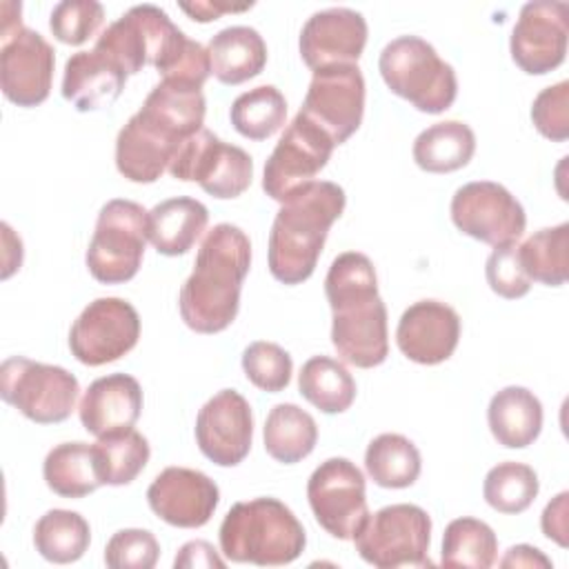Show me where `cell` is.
Returning a JSON list of instances; mask_svg holds the SVG:
<instances>
[{"label":"cell","mask_w":569,"mask_h":569,"mask_svg":"<svg viewBox=\"0 0 569 569\" xmlns=\"http://www.w3.org/2000/svg\"><path fill=\"white\" fill-rule=\"evenodd\" d=\"M204 111L202 87L160 80L142 107L118 131V171L131 182H156L169 169L180 144L204 129Z\"/></svg>","instance_id":"6da1fadb"},{"label":"cell","mask_w":569,"mask_h":569,"mask_svg":"<svg viewBox=\"0 0 569 569\" xmlns=\"http://www.w3.org/2000/svg\"><path fill=\"white\" fill-rule=\"evenodd\" d=\"M96 51L116 62L127 76L151 64L162 80L202 87L211 73L209 51L187 38L156 4H136L111 22L96 40Z\"/></svg>","instance_id":"7a4b0ae2"},{"label":"cell","mask_w":569,"mask_h":569,"mask_svg":"<svg viewBox=\"0 0 569 569\" xmlns=\"http://www.w3.org/2000/svg\"><path fill=\"white\" fill-rule=\"evenodd\" d=\"M325 293L338 356L360 369L382 365L389 353L387 307L378 296L373 262L360 251L340 253L325 278Z\"/></svg>","instance_id":"3957f363"},{"label":"cell","mask_w":569,"mask_h":569,"mask_svg":"<svg viewBox=\"0 0 569 569\" xmlns=\"http://www.w3.org/2000/svg\"><path fill=\"white\" fill-rule=\"evenodd\" d=\"M249 267L251 242L240 227L220 222L207 231L178 298L184 325L196 333L224 331L238 316Z\"/></svg>","instance_id":"277c9868"},{"label":"cell","mask_w":569,"mask_h":569,"mask_svg":"<svg viewBox=\"0 0 569 569\" xmlns=\"http://www.w3.org/2000/svg\"><path fill=\"white\" fill-rule=\"evenodd\" d=\"M345 204V189L329 180H316L282 202L269 231V271L278 282L300 284L313 273Z\"/></svg>","instance_id":"5b68a950"},{"label":"cell","mask_w":569,"mask_h":569,"mask_svg":"<svg viewBox=\"0 0 569 569\" xmlns=\"http://www.w3.org/2000/svg\"><path fill=\"white\" fill-rule=\"evenodd\" d=\"M218 533L224 558L260 567L289 565L307 545L300 520L278 498L236 502L227 511Z\"/></svg>","instance_id":"8992f818"},{"label":"cell","mask_w":569,"mask_h":569,"mask_svg":"<svg viewBox=\"0 0 569 569\" xmlns=\"http://www.w3.org/2000/svg\"><path fill=\"white\" fill-rule=\"evenodd\" d=\"M378 69L389 91L422 113H442L458 96L453 67L418 36H400L385 44Z\"/></svg>","instance_id":"52a82bcc"},{"label":"cell","mask_w":569,"mask_h":569,"mask_svg":"<svg viewBox=\"0 0 569 569\" xmlns=\"http://www.w3.org/2000/svg\"><path fill=\"white\" fill-rule=\"evenodd\" d=\"M149 211L133 200H109L96 220V229L87 249L89 273L104 284L131 280L144 256L149 240Z\"/></svg>","instance_id":"ba28073f"},{"label":"cell","mask_w":569,"mask_h":569,"mask_svg":"<svg viewBox=\"0 0 569 569\" xmlns=\"http://www.w3.org/2000/svg\"><path fill=\"white\" fill-rule=\"evenodd\" d=\"M351 540L373 567H431V518L418 505L400 502L369 513Z\"/></svg>","instance_id":"9c48e42d"},{"label":"cell","mask_w":569,"mask_h":569,"mask_svg":"<svg viewBox=\"0 0 569 569\" xmlns=\"http://www.w3.org/2000/svg\"><path fill=\"white\" fill-rule=\"evenodd\" d=\"M0 396L31 422L56 425L76 409L80 385L58 365L11 356L0 367Z\"/></svg>","instance_id":"30bf717a"},{"label":"cell","mask_w":569,"mask_h":569,"mask_svg":"<svg viewBox=\"0 0 569 569\" xmlns=\"http://www.w3.org/2000/svg\"><path fill=\"white\" fill-rule=\"evenodd\" d=\"M169 173L182 182H198L209 196L229 200L242 196L253 178L251 156L213 131L200 129L176 151Z\"/></svg>","instance_id":"8fae6325"},{"label":"cell","mask_w":569,"mask_h":569,"mask_svg":"<svg viewBox=\"0 0 569 569\" xmlns=\"http://www.w3.org/2000/svg\"><path fill=\"white\" fill-rule=\"evenodd\" d=\"M333 149V140L318 124L298 113L264 162V193L278 202L291 200L316 182L313 178L327 167Z\"/></svg>","instance_id":"7c38bea8"},{"label":"cell","mask_w":569,"mask_h":569,"mask_svg":"<svg viewBox=\"0 0 569 569\" xmlns=\"http://www.w3.org/2000/svg\"><path fill=\"white\" fill-rule=\"evenodd\" d=\"M307 498L318 525L338 540H351L369 516L365 476L347 458L320 462L309 476Z\"/></svg>","instance_id":"4fadbf2b"},{"label":"cell","mask_w":569,"mask_h":569,"mask_svg":"<svg viewBox=\"0 0 569 569\" xmlns=\"http://www.w3.org/2000/svg\"><path fill=\"white\" fill-rule=\"evenodd\" d=\"M140 338V316L122 298H96L73 320L69 349L89 367H100L127 356Z\"/></svg>","instance_id":"5bb4252c"},{"label":"cell","mask_w":569,"mask_h":569,"mask_svg":"<svg viewBox=\"0 0 569 569\" xmlns=\"http://www.w3.org/2000/svg\"><path fill=\"white\" fill-rule=\"evenodd\" d=\"M298 113L318 124L336 147L347 142L365 113V78L358 64L316 69Z\"/></svg>","instance_id":"9a60e30c"},{"label":"cell","mask_w":569,"mask_h":569,"mask_svg":"<svg viewBox=\"0 0 569 569\" xmlns=\"http://www.w3.org/2000/svg\"><path fill=\"white\" fill-rule=\"evenodd\" d=\"M451 220L465 236L491 247L518 242L527 227L522 204L502 184L491 180L467 182L456 189Z\"/></svg>","instance_id":"2e32d148"},{"label":"cell","mask_w":569,"mask_h":569,"mask_svg":"<svg viewBox=\"0 0 569 569\" xmlns=\"http://www.w3.org/2000/svg\"><path fill=\"white\" fill-rule=\"evenodd\" d=\"M567 2L533 0L522 4L509 40L513 62L529 76L558 69L567 56Z\"/></svg>","instance_id":"e0dca14e"},{"label":"cell","mask_w":569,"mask_h":569,"mask_svg":"<svg viewBox=\"0 0 569 569\" xmlns=\"http://www.w3.org/2000/svg\"><path fill=\"white\" fill-rule=\"evenodd\" d=\"M0 87L9 102L18 107H38L49 98L56 51L33 29L20 27L0 38Z\"/></svg>","instance_id":"ac0fdd59"},{"label":"cell","mask_w":569,"mask_h":569,"mask_svg":"<svg viewBox=\"0 0 569 569\" xmlns=\"http://www.w3.org/2000/svg\"><path fill=\"white\" fill-rule=\"evenodd\" d=\"M253 438V416L244 396L222 389L209 398L196 418V442L204 458L218 467L240 465Z\"/></svg>","instance_id":"d6986e66"},{"label":"cell","mask_w":569,"mask_h":569,"mask_svg":"<svg viewBox=\"0 0 569 569\" xmlns=\"http://www.w3.org/2000/svg\"><path fill=\"white\" fill-rule=\"evenodd\" d=\"M147 502L167 525L196 529L211 520L220 502V489L198 469L167 467L149 485Z\"/></svg>","instance_id":"ffe728a7"},{"label":"cell","mask_w":569,"mask_h":569,"mask_svg":"<svg viewBox=\"0 0 569 569\" xmlns=\"http://www.w3.org/2000/svg\"><path fill=\"white\" fill-rule=\"evenodd\" d=\"M367 44V20L360 11L331 7L316 11L300 31V56L316 71L333 64H358Z\"/></svg>","instance_id":"44dd1931"},{"label":"cell","mask_w":569,"mask_h":569,"mask_svg":"<svg viewBox=\"0 0 569 569\" xmlns=\"http://www.w3.org/2000/svg\"><path fill=\"white\" fill-rule=\"evenodd\" d=\"M460 340V316L440 300H418L398 320V349L418 365L449 360Z\"/></svg>","instance_id":"7402d4cb"},{"label":"cell","mask_w":569,"mask_h":569,"mask_svg":"<svg viewBox=\"0 0 569 569\" xmlns=\"http://www.w3.org/2000/svg\"><path fill=\"white\" fill-rule=\"evenodd\" d=\"M140 411L142 389L129 373H109L93 380L78 407L82 427L96 438L133 429Z\"/></svg>","instance_id":"603a6c76"},{"label":"cell","mask_w":569,"mask_h":569,"mask_svg":"<svg viewBox=\"0 0 569 569\" xmlns=\"http://www.w3.org/2000/svg\"><path fill=\"white\" fill-rule=\"evenodd\" d=\"M127 82V73L100 51H78L64 64L62 96L78 111L111 107Z\"/></svg>","instance_id":"cb8c5ba5"},{"label":"cell","mask_w":569,"mask_h":569,"mask_svg":"<svg viewBox=\"0 0 569 569\" xmlns=\"http://www.w3.org/2000/svg\"><path fill=\"white\" fill-rule=\"evenodd\" d=\"M211 73L222 84H240L256 78L267 64V44L253 27L220 29L209 40Z\"/></svg>","instance_id":"d4e9b609"},{"label":"cell","mask_w":569,"mask_h":569,"mask_svg":"<svg viewBox=\"0 0 569 569\" xmlns=\"http://www.w3.org/2000/svg\"><path fill=\"white\" fill-rule=\"evenodd\" d=\"M209 211L196 198H169L149 211V242L162 256L187 253L207 229Z\"/></svg>","instance_id":"484cf974"},{"label":"cell","mask_w":569,"mask_h":569,"mask_svg":"<svg viewBox=\"0 0 569 569\" xmlns=\"http://www.w3.org/2000/svg\"><path fill=\"white\" fill-rule=\"evenodd\" d=\"M491 436L507 449L529 447L542 429V405L525 387L500 389L487 409Z\"/></svg>","instance_id":"4316f807"},{"label":"cell","mask_w":569,"mask_h":569,"mask_svg":"<svg viewBox=\"0 0 569 569\" xmlns=\"http://www.w3.org/2000/svg\"><path fill=\"white\" fill-rule=\"evenodd\" d=\"M476 151V136L460 120H445L427 127L413 140V160L422 171L449 173L469 164Z\"/></svg>","instance_id":"83f0119b"},{"label":"cell","mask_w":569,"mask_h":569,"mask_svg":"<svg viewBox=\"0 0 569 569\" xmlns=\"http://www.w3.org/2000/svg\"><path fill=\"white\" fill-rule=\"evenodd\" d=\"M267 453L282 462L293 465L307 458L318 440V427L311 413L300 409L293 402L276 405L262 427Z\"/></svg>","instance_id":"f1b7e54d"},{"label":"cell","mask_w":569,"mask_h":569,"mask_svg":"<svg viewBox=\"0 0 569 569\" xmlns=\"http://www.w3.org/2000/svg\"><path fill=\"white\" fill-rule=\"evenodd\" d=\"M47 487L62 498H84L102 487L93 445L87 442H62L56 445L42 465Z\"/></svg>","instance_id":"f546056e"},{"label":"cell","mask_w":569,"mask_h":569,"mask_svg":"<svg viewBox=\"0 0 569 569\" xmlns=\"http://www.w3.org/2000/svg\"><path fill=\"white\" fill-rule=\"evenodd\" d=\"M300 396L322 413H342L356 400V380L329 356L309 358L298 373Z\"/></svg>","instance_id":"4dcf8cb0"},{"label":"cell","mask_w":569,"mask_h":569,"mask_svg":"<svg viewBox=\"0 0 569 569\" xmlns=\"http://www.w3.org/2000/svg\"><path fill=\"white\" fill-rule=\"evenodd\" d=\"M365 469L369 478L385 489L411 487L422 469L418 447L400 433L376 436L365 451Z\"/></svg>","instance_id":"1f68e13d"},{"label":"cell","mask_w":569,"mask_h":569,"mask_svg":"<svg viewBox=\"0 0 569 569\" xmlns=\"http://www.w3.org/2000/svg\"><path fill=\"white\" fill-rule=\"evenodd\" d=\"M91 542L89 522L69 509H51L33 527L36 551L56 565H69L84 556Z\"/></svg>","instance_id":"d6a6232c"},{"label":"cell","mask_w":569,"mask_h":569,"mask_svg":"<svg viewBox=\"0 0 569 569\" xmlns=\"http://www.w3.org/2000/svg\"><path fill=\"white\" fill-rule=\"evenodd\" d=\"M93 456L100 482L122 487L133 482L138 473L147 467L151 449L142 433H138L136 429H124L98 438V442L93 445Z\"/></svg>","instance_id":"836d02e7"},{"label":"cell","mask_w":569,"mask_h":569,"mask_svg":"<svg viewBox=\"0 0 569 569\" xmlns=\"http://www.w3.org/2000/svg\"><path fill=\"white\" fill-rule=\"evenodd\" d=\"M569 224L560 222L529 236L518 244L525 273L547 287H560L569 276Z\"/></svg>","instance_id":"e575fe53"},{"label":"cell","mask_w":569,"mask_h":569,"mask_svg":"<svg viewBox=\"0 0 569 569\" xmlns=\"http://www.w3.org/2000/svg\"><path fill=\"white\" fill-rule=\"evenodd\" d=\"M498 556L493 529L478 518H456L442 533L440 562L445 567L489 569Z\"/></svg>","instance_id":"d590c367"},{"label":"cell","mask_w":569,"mask_h":569,"mask_svg":"<svg viewBox=\"0 0 569 569\" xmlns=\"http://www.w3.org/2000/svg\"><path fill=\"white\" fill-rule=\"evenodd\" d=\"M229 118L240 136L267 140L284 124L287 100L273 84H260L233 100Z\"/></svg>","instance_id":"8d00e7d4"},{"label":"cell","mask_w":569,"mask_h":569,"mask_svg":"<svg viewBox=\"0 0 569 569\" xmlns=\"http://www.w3.org/2000/svg\"><path fill=\"white\" fill-rule=\"evenodd\" d=\"M540 491L536 471L522 462H498L491 467L482 482L487 505L500 513H522L531 507Z\"/></svg>","instance_id":"74e56055"},{"label":"cell","mask_w":569,"mask_h":569,"mask_svg":"<svg viewBox=\"0 0 569 569\" xmlns=\"http://www.w3.org/2000/svg\"><path fill=\"white\" fill-rule=\"evenodd\" d=\"M242 371L247 380L269 393L287 389L293 371L291 356L276 342L256 340L242 351Z\"/></svg>","instance_id":"f35d334b"},{"label":"cell","mask_w":569,"mask_h":569,"mask_svg":"<svg viewBox=\"0 0 569 569\" xmlns=\"http://www.w3.org/2000/svg\"><path fill=\"white\" fill-rule=\"evenodd\" d=\"M104 9L96 0H64L58 2L49 16L51 33L71 47L87 42L100 29Z\"/></svg>","instance_id":"ab89813d"},{"label":"cell","mask_w":569,"mask_h":569,"mask_svg":"<svg viewBox=\"0 0 569 569\" xmlns=\"http://www.w3.org/2000/svg\"><path fill=\"white\" fill-rule=\"evenodd\" d=\"M160 558V545L147 529H120L104 547V562L111 569H151Z\"/></svg>","instance_id":"60d3db41"},{"label":"cell","mask_w":569,"mask_h":569,"mask_svg":"<svg viewBox=\"0 0 569 569\" xmlns=\"http://www.w3.org/2000/svg\"><path fill=\"white\" fill-rule=\"evenodd\" d=\"M485 276L491 291L507 300L522 298L531 289V278L525 273L520 262L518 242H505L493 247L485 264Z\"/></svg>","instance_id":"b9f144b4"},{"label":"cell","mask_w":569,"mask_h":569,"mask_svg":"<svg viewBox=\"0 0 569 569\" xmlns=\"http://www.w3.org/2000/svg\"><path fill=\"white\" fill-rule=\"evenodd\" d=\"M531 120L540 136L562 142L569 138V82L542 89L531 104Z\"/></svg>","instance_id":"7bdbcfd3"},{"label":"cell","mask_w":569,"mask_h":569,"mask_svg":"<svg viewBox=\"0 0 569 569\" xmlns=\"http://www.w3.org/2000/svg\"><path fill=\"white\" fill-rule=\"evenodd\" d=\"M542 533L560 547L569 545V493L560 491L553 500L547 502L540 518Z\"/></svg>","instance_id":"ee69618b"},{"label":"cell","mask_w":569,"mask_h":569,"mask_svg":"<svg viewBox=\"0 0 569 569\" xmlns=\"http://www.w3.org/2000/svg\"><path fill=\"white\" fill-rule=\"evenodd\" d=\"M176 569H224V560L220 558V553L213 549L211 542L207 540H191L187 545L180 547L176 560H173Z\"/></svg>","instance_id":"f6af8a7d"},{"label":"cell","mask_w":569,"mask_h":569,"mask_svg":"<svg viewBox=\"0 0 569 569\" xmlns=\"http://www.w3.org/2000/svg\"><path fill=\"white\" fill-rule=\"evenodd\" d=\"M191 20L196 22H211L218 20L222 13H240L253 7V2H242V4H233V2H224V0H202V2H180L178 4Z\"/></svg>","instance_id":"bcb514c9"},{"label":"cell","mask_w":569,"mask_h":569,"mask_svg":"<svg viewBox=\"0 0 569 569\" xmlns=\"http://www.w3.org/2000/svg\"><path fill=\"white\" fill-rule=\"evenodd\" d=\"M500 567H551V560L531 545H516L511 547L505 558L500 560Z\"/></svg>","instance_id":"7dc6e473"}]
</instances>
